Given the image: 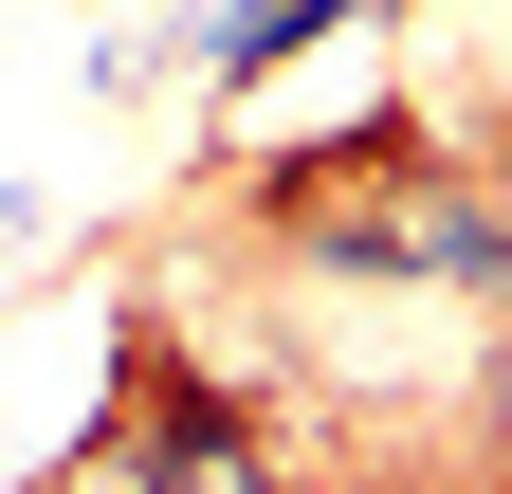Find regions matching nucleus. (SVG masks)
<instances>
[{"label": "nucleus", "instance_id": "1", "mask_svg": "<svg viewBox=\"0 0 512 494\" xmlns=\"http://www.w3.org/2000/svg\"><path fill=\"white\" fill-rule=\"evenodd\" d=\"M330 19H348V0H220V19H202V74H220V92H256V74H293Z\"/></svg>", "mask_w": 512, "mask_h": 494}, {"label": "nucleus", "instance_id": "2", "mask_svg": "<svg viewBox=\"0 0 512 494\" xmlns=\"http://www.w3.org/2000/svg\"><path fill=\"white\" fill-rule=\"evenodd\" d=\"M165 476H183V494H256V458H238V440H183Z\"/></svg>", "mask_w": 512, "mask_h": 494}, {"label": "nucleus", "instance_id": "3", "mask_svg": "<svg viewBox=\"0 0 512 494\" xmlns=\"http://www.w3.org/2000/svg\"><path fill=\"white\" fill-rule=\"evenodd\" d=\"M494 421H512V348H494Z\"/></svg>", "mask_w": 512, "mask_h": 494}, {"label": "nucleus", "instance_id": "4", "mask_svg": "<svg viewBox=\"0 0 512 494\" xmlns=\"http://www.w3.org/2000/svg\"><path fill=\"white\" fill-rule=\"evenodd\" d=\"M19 220H37V202H0V238H19Z\"/></svg>", "mask_w": 512, "mask_h": 494}]
</instances>
